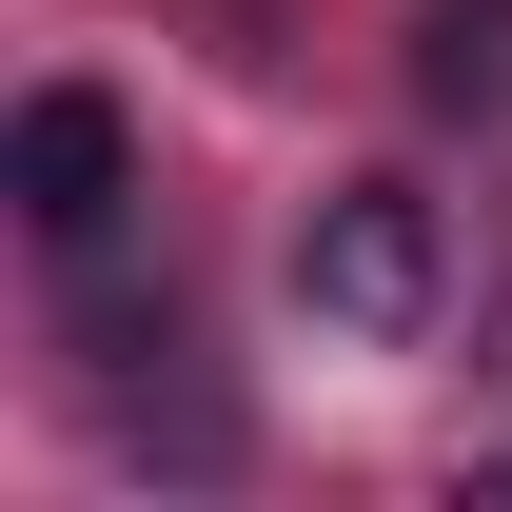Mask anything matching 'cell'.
I'll list each match as a JSON object with an SVG mask.
<instances>
[{
	"label": "cell",
	"instance_id": "obj_2",
	"mask_svg": "<svg viewBox=\"0 0 512 512\" xmlns=\"http://www.w3.org/2000/svg\"><path fill=\"white\" fill-rule=\"evenodd\" d=\"M0 197H20V237H40V256H99V237L138 217V119L99 99V79H40L20 138H0Z\"/></svg>",
	"mask_w": 512,
	"mask_h": 512
},
{
	"label": "cell",
	"instance_id": "obj_1",
	"mask_svg": "<svg viewBox=\"0 0 512 512\" xmlns=\"http://www.w3.org/2000/svg\"><path fill=\"white\" fill-rule=\"evenodd\" d=\"M296 296H316L335 335H434V296H453V237H434V197L414 178H335L316 217H296Z\"/></svg>",
	"mask_w": 512,
	"mask_h": 512
},
{
	"label": "cell",
	"instance_id": "obj_3",
	"mask_svg": "<svg viewBox=\"0 0 512 512\" xmlns=\"http://www.w3.org/2000/svg\"><path fill=\"white\" fill-rule=\"evenodd\" d=\"M414 99L434 119H512V0H414Z\"/></svg>",
	"mask_w": 512,
	"mask_h": 512
}]
</instances>
